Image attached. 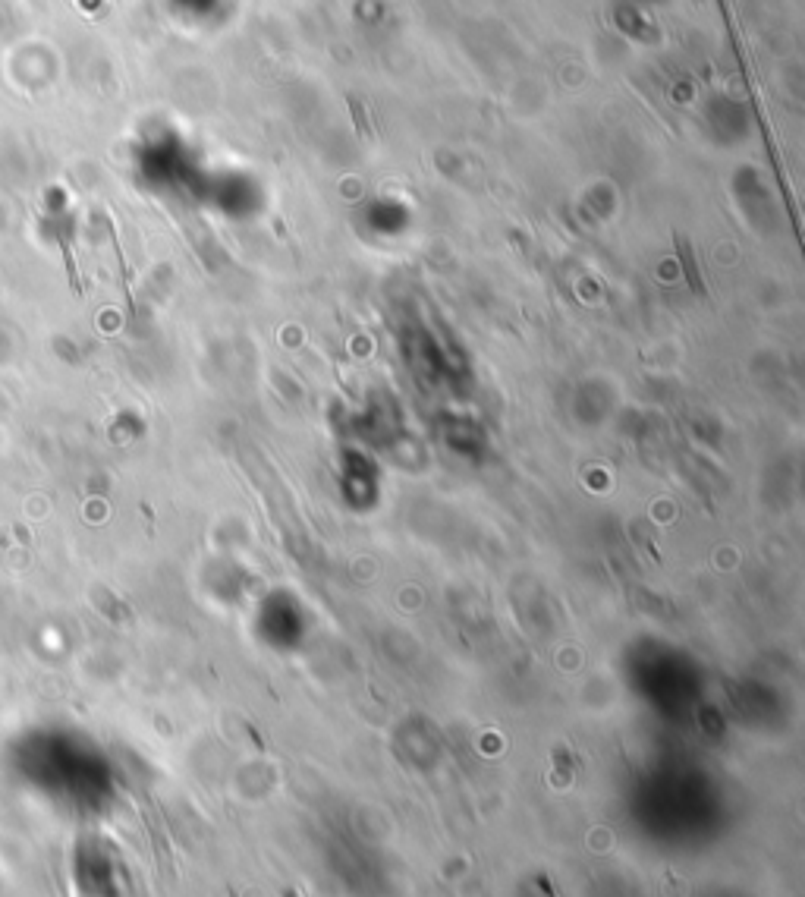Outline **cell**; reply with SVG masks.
Returning a JSON list of instances; mask_svg holds the SVG:
<instances>
[{"label":"cell","instance_id":"cell-1","mask_svg":"<svg viewBox=\"0 0 805 897\" xmlns=\"http://www.w3.org/2000/svg\"><path fill=\"white\" fill-rule=\"evenodd\" d=\"M673 246H677V255H680V262H683V271H686V281H689V287L699 293V296H708V290H705V284H702V277H699V268H695V259H692V246H689V240L686 237H680V233H673Z\"/></svg>","mask_w":805,"mask_h":897},{"label":"cell","instance_id":"cell-2","mask_svg":"<svg viewBox=\"0 0 805 897\" xmlns=\"http://www.w3.org/2000/svg\"><path fill=\"white\" fill-rule=\"evenodd\" d=\"M346 104H350V111H353V120H356V130H359V136H362V139H372V133H368V123H365L362 101L350 95V98H346Z\"/></svg>","mask_w":805,"mask_h":897}]
</instances>
